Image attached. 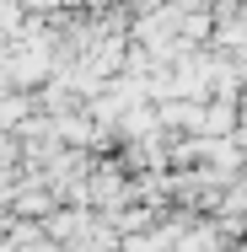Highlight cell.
<instances>
[{
    "mask_svg": "<svg viewBox=\"0 0 247 252\" xmlns=\"http://www.w3.org/2000/svg\"><path fill=\"white\" fill-rule=\"evenodd\" d=\"M22 107H27L22 97H0V124H16V118H22Z\"/></svg>",
    "mask_w": 247,
    "mask_h": 252,
    "instance_id": "1",
    "label": "cell"
}]
</instances>
